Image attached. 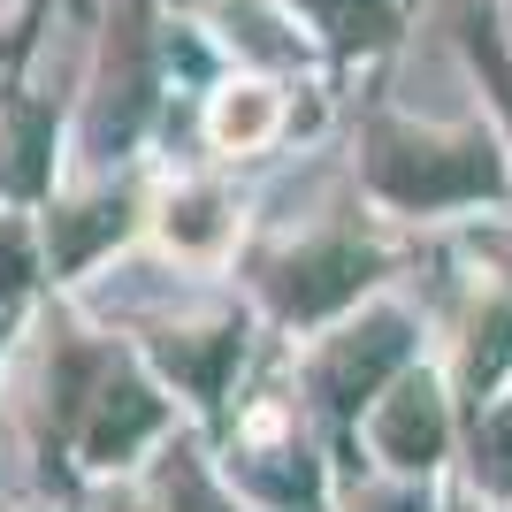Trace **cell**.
I'll use <instances>...</instances> for the list:
<instances>
[{"mask_svg":"<svg viewBox=\"0 0 512 512\" xmlns=\"http://www.w3.org/2000/svg\"><path fill=\"white\" fill-rule=\"evenodd\" d=\"M367 176L375 192L398 207H459V199H490L497 192V153L482 138H436V130L406 123H375L367 130Z\"/></svg>","mask_w":512,"mask_h":512,"instance_id":"cell-1","label":"cell"},{"mask_svg":"<svg viewBox=\"0 0 512 512\" xmlns=\"http://www.w3.org/2000/svg\"><path fill=\"white\" fill-rule=\"evenodd\" d=\"M69 413H77V444H85V459H123L138 436L161 428V398H153L146 383H130L115 360L92 367V383L69 398Z\"/></svg>","mask_w":512,"mask_h":512,"instance_id":"cell-2","label":"cell"},{"mask_svg":"<svg viewBox=\"0 0 512 512\" xmlns=\"http://www.w3.org/2000/svg\"><path fill=\"white\" fill-rule=\"evenodd\" d=\"M398 360H406V321H398V314H375L367 329H352V337L329 344V360H321V398H329L337 413H352Z\"/></svg>","mask_w":512,"mask_h":512,"instance_id":"cell-3","label":"cell"},{"mask_svg":"<svg viewBox=\"0 0 512 512\" xmlns=\"http://www.w3.org/2000/svg\"><path fill=\"white\" fill-rule=\"evenodd\" d=\"M367 276H375V253H360V245H329V253L299 260V268L276 283V299H283V314H329V306H344Z\"/></svg>","mask_w":512,"mask_h":512,"instance_id":"cell-4","label":"cell"},{"mask_svg":"<svg viewBox=\"0 0 512 512\" xmlns=\"http://www.w3.org/2000/svg\"><path fill=\"white\" fill-rule=\"evenodd\" d=\"M375 444H383L390 467H436V451H444V406H436V390L428 383L398 390L383 406V421H375Z\"/></svg>","mask_w":512,"mask_h":512,"instance_id":"cell-5","label":"cell"},{"mask_svg":"<svg viewBox=\"0 0 512 512\" xmlns=\"http://www.w3.org/2000/svg\"><path fill=\"white\" fill-rule=\"evenodd\" d=\"M291 8H299L337 54H375V46H390L406 0H291Z\"/></svg>","mask_w":512,"mask_h":512,"instance_id":"cell-6","label":"cell"},{"mask_svg":"<svg viewBox=\"0 0 512 512\" xmlns=\"http://www.w3.org/2000/svg\"><path fill=\"white\" fill-rule=\"evenodd\" d=\"M459 46H467V62H474V77H482V92H490V107L512 130V46H505V31H497V16L482 0L459 16Z\"/></svg>","mask_w":512,"mask_h":512,"instance_id":"cell-7","label":"cell"},{"mask_svg":"<svg viewBox=\"0 0 512 512\" xmlns=\"http://www.w3.org/2000/svg\"><path fill=\"white\" fill-rule=\"evenodd\" d=\"M474 474H482V490L512 497V398L482 421V436H474Z\"/></svg>","mask_w":512,"mask_h":512,"instance_id":"cell-8","label":"cell"},{"mask_svg":"<svg viewBox=\"0 0 512 512\" xmlns=\"http://www.w3.org/2000/svg\"><path fill=\"white\" fill-rule=\"evenodd\" d=\"M100 237H123V199H115V207H77V222H62V268L69 260H85L92 245H100Z\"/></svg>","mask_w":512,"mask_h":512,"instance_id":"cell-9","label":"cell"},{"mask_svg":"<svg viewBox=\"0 0 512 512\" xmlns=\"http://www.w3.org/2000/svg\"><path fill=\"white\" fill-rule=\"evenodd\" d=\"M260 130H268V92H260V85H237L230 100H222V138L245 146V138H260Z\"/></svg>","mask_w":512,"mask_h":512,"instance_id":"cell-10","label":"cell"},{"mask_svg":"<svg viewBox=\"0 0 512 512\" xmlns=\"http://www.w3.org/2000/svg\"><path fill=\"white\" fill-rule=\"evenodd\" d=\"M383 512H421V505H413V497H398V505H383Z\"/></svg>","mask_w":512,"mask_h":512,"instance_id":"cell-11","label":"cell"}]
</instances>
